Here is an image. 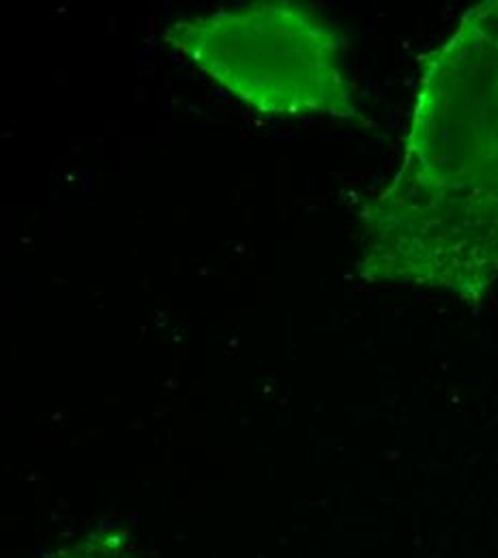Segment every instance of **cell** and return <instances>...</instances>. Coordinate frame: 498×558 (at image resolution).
Returning a JSON list of instances; mask_svg holds the SVG:
<instances>
[{"mask_svg":"<svg viewBox=\"0 0 498 558\" xmlns=\"http://www.w3.org/2000/svg\"><path fill=\"white\" fill-rule=\"evenodd\" d=\"M359 219L363 281L471 305L498 283V0L422 59L400 166Z\"/></svg>","mask_w":498,"mask_h":558,"instance_id":"cell-1","label":"cell"},{"mask_svg":"<svg viewBox=\"0 0 498 558\" xmlns=\"http://www.w3.org/2000/svg\"><path fill=\"white\" fill-rule=\"evenodd\" d=\"M168 46L247 108L274 119L363 121L347 37L312 4L263 0L174 22Z\"/></svg>","mask_w":498,"mask_h":558,"instance_id":"cell-2","label":"cell"}]
</instances>
